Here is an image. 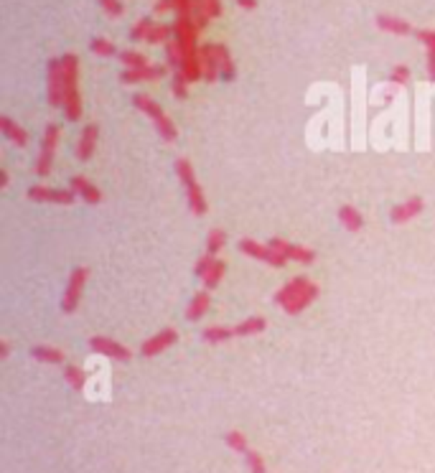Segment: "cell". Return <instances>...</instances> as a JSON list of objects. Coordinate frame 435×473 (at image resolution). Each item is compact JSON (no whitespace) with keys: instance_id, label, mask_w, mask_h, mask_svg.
I'll list each match as a JSON object with an SVG mask.
<instances>
[{"instance_id":"29","label":"cell","mask_w":435,"mask_h":473,"mask_svg":"<svg viewBox=\"0 0 435 473\" xmlns=\"http://www.w3.org/2000/svg\"><path fill=\"white\" fill-rule=\"evenodd\" d=\"M117 59H120V64H123L125 69H142V66H148V56L142 54V51H133V49L120 51Z\"/></svg>"},{"instance_id":"44","label":"cell","mask_w":435,"mask_h":473,"mask_svg":"<svg viewBox=\"0 0 435 473\" xmlns=\"http://www.w3.org/2000/svg\"><path fill=\"white\" fill-rule=\"evenodd\" d=\"M169 10H176V0H156V5H153V13H169Z\"/></svg>"},{"instance_id":"47","label":"cell","mask_w":435,"mask_h":473,"mask_svg":"<svg viewBox=\"0 0 435 473\" xmlns=\"http://www.w3.org/2000/svg\"><path fill=\"white\" fill-rule=\"evenodd\" d=\"M8 354H10L8 341H0V359H8Z\"/></svg>"},{"instance_id":"42","label":"cell","mask_w":435,"mask_h":473,"mask_svg":"<svg viewBox=\"0 0 435 473\" xmlns=\"http://www.w3.org/2000/svg\"><path fill=\"white\" fill-rule=\"evenodd\" d=\"M415 38H418L425 49H435V31L433 28H418V31H415Z\"/></svg>"},{"instance_id":"28","label":"cell","mask_w":435,"mask_h":473,"mask_svg":"<svg viewBox=\"0 0 435 473\" xmlns=\"http://www.w3.org/2000/svg\"><path fill=\"white\" fill-rule=\"evenodd\" d=\"M191 21H194V26L199 28V31L209 26V21H212V13H209V5H206V0H191Z\"/></svg>"},{"instance_id":"21","label":"cell","mask_w":435,"mask_h":473,"mask_svg":"<svg viewBox=\"0 0 435 473\" xmlns=\"http://www.w3.org/2000/svg\"><path fill=\"white\" fill-rule=\"evenodd\" d=\"M0 133L5 135L10 143H16L18 148H26V145H28V133L21 125H18L16 120H10L8 115L0 117Z\"/></svg>"},{"instance_id":"46","label":"cell","mask_w":435,"mask_h":473,"mask_svg":"<svg viewBox=\"0 0 435 473\" xmlns=\"http://www.w3.org/2000/svg\"><path fill=\"white\" fill-rule=\"evenodd\" d=\"M237 5L245 10H255L258 8V0H237Z\"/></svg>"},{"instance_id":"3","label":"cell","mask_w":435,"mask_h":473,"mask_svg":"<svg viewBox=\"0 0 435 473\" xmlns=\"http://www.w3.org/2000/svg\"><path fill=\"white\" fill-rule=\"evenodd\" d=\"M133 107L140 110L142 115L151 117V123L156 125V133L166 140V143H173L178 138V130L176 125H173V120H171L166 112H163V107H160L158 102L153 97H148V94H142V92H135L133 94Z\"/></svg>"},{"instance_id":"5","label":"cell","mask_w":435,"mask_h":473,"mask_svg":"<svg viewBox=\"0 0 435 473\" xmlns=\"http://www.w3.org/2000/svg\"><path fill=\"white\" fill-rule=\"evenodd\" d=\"M46 99L51 107H64V62L51 56L46 62Z\"/></svg>"},{"instance_id":"39","label":"cell","mask_w":435,"mask_h":473,"mask_svg":"<svg viewBox=\"0 0 435 473\" xmlns=\"http://www.w3.org/2000/svg\"><path fill=\"white\" fill-rule=\"evenodd\" d=\"M245 463H247L249 473H267L265 458H262L258 450H252V448H249L247 453H245Z\"/></svg>"},{"instance_id":"22","label":"cell","mask_w":435,"mask_h":473,"mask_svg":"<svg viewBox=\"0 0 435 473\" xmlns=\"http://www.w3.org/2000/svg\"><path fill=\"white\" fill-rule=\"evenodd\" d=\"M209 305H212V295H209V290H199V293L191 298V303H188L186 318L191 323L201 321V318H204V313L209 311Z\"/></svg>"},{"instance_id":"8","label":"cell","mask_w":435,"mask_h":473,"mask_svg":"<svg viewBox=\"0 0 435 473\" xmlns=\"http://www.w3.org/2000/svg\"><path fill=\"white\" fill-rule=\"evenodd\" d=\"M28 199L36 204H56V206H71L77 201V194L71 188H53L44 183H34L28 188Z\"/></svg>"},{"instance_id":"25","label":"cell","mask_w":435,"mask_h":473,"mask_svg":"<svg viewBox=\"0 0 435 473\" xmlns=\"http://www.w3.org/2000/svg\"><path fill=\"white\" fill-rule=\"evenodd\" d=\"M31 359L41 361V364H64V351L62 348H53V346H46V344H36L31 346Z\"/></svg>"},{"instance_id":"11","label":"cell","mask_w":435,"mask_h":473,"mask_svg":"<svg viewBox=\"0 0 435 473\" xmlns=\"http://www.w3.org/2000/svg\"><path fill=\"white\" fill-rule=\"evenodd\" d=\"M176 341H178V331L171 329V326H166V329H160L158 333H153L151 339L142 341V344H140V357L142 359L158 357V354H163L166 348L173 346Z\"/></svg>"},{"instance_id":"30","label":"cell","mask_w":435,"mask_h":473,"mask_svg":"<svg viewBox=\"0 0 435 473\" xmlns=\"http://www.w3.org/2000/svg\"><path fill=\"white\" fill-rule=\"evenodd\" d=\"M89 51L92 54L102 56V59H110V56H117L120 51H117V46L110 41V38H102V36H95L92 41H89Z\"/></svg>"},{"instance_id":"7","label":"cell","mask_w":435,"mask_h":473,"mask_svg":"<svg viewBox=\"0 0 435 473\" xmlns=\"http://www.w3.org/2000/svg\"><path fill=\"white\" fill-rule=\"evenodd\" d=\"M89 277V268H74L69 275V283L64 287L62 295V313H74L82 303V293H84V285H87Z\"/></svg>"},{"instance_id":"15","label":"cell","mask_w":435,"mask_h":473,"mask_svg":"<svg viewBox=\"0 0 435 473\" xmlns=\"http://www.w3.org/2000/svg\"><path fill=\"white\" fill-rule=\"evenodd\" d=\"M199 62H201V74L204 81L219 79V59H216V44H201L199 46Z\"/></svg>"},{"instance_id":"1","label":"cell","mask_w":435,"mask_h":473,"mask_svg":"<svg viewBox=\"0 0 435 473\" xmlns=\"http://www.w3.org/2000/svg\"><path fill=\"white\" fill-rule=\"evenodd\" d=\"M64 117L69 123L82 120V94H79V56L64 54Z\"/></svg>"},{"instance_id":"40","label":"cell","mask_w":435,"mask_h":473,"mask_svg":"<svg viewBox=\"0 0 435 473\" xmlns=\"http://www.w3.org/2000/svg\"><path fill=\"white\" fill-rule=\"evenodd\" d=\"M410 66H405V64H397L395 69L390 72V81L392 84H400V87H408V81H410Z\"/></svg>"},{"instance_id":"4","label":"cell","mask_w":435,"mask_h":473,"mask_svg":"<svg viewBox=\"0 0 435 473\" xmlns=\"http://www.w3.org/2000/svg\"><path fill=\"white\" fill-rule=\"evenodd\" d=\"M59 133L62 127L56 123H49L41 133V145H38V158H36V176L46 179L51 173L53 166V153H56V145H59Z\"/></svg>"},{"instance_id":"26","label":"cell","mask_w":435,"mask_h":473,"mask_svg":"<svg viewBox=\"0 0 435 473\" xmlns=\"http://www.w3.org/2000/svg\"><path fill=\"white\" fill-rule=\"evenodd\" d=\"M229 339H237V336H234V329H229V326H206V329L201 331V341H204V344H212V346L224 344V341H229Z\"/></svg>"},{"instance_id":"19","label":"cell","mask_w":435,"mask_h":473,"mask_svg":"<svg viewBox=\"0 0 435 473\" xmlns=\"http://www.w3.org/2000/svg\"><path fill=\"white\" fill-rule=\"evenodd\" d=\"M338 222H341V227L347 229V232H362L364 229V214L356 209V206L351 204H344L338 206Z\"/></svg>"},{"instance_id":"48","label":"cell","mask_w":435,"mask_h":473,"mask_svg":"<svg viewBox=\"0 0 435 473\" xmlns=\"http://www.w3.org/2000/svg\"><path fill=\"white\" fill-rule=\"evenodd\" d=\"M8 186V170H0V188Z\"/></svg>"},{"instance_id":"34","label":"cell","mask_w":435,"mask_h":473,"mask_svg":"<svg viewBox=\"0 0 435 473\" xmlns=\"http://www.w3.org/2000/svg\"><path fill=\"white\" fill-rule=\"evenodd\" d=\"M224 272H227V265H224L222 259H216L214 262V268L209 270V275L204 277V290H216V287L222 285V280H224Z\"/></svg>"},{"instance_id":"17","label":"cell","mask_w":435,"mask_h":473,"mask_svg":"<svg viewBox=\"0 0 435 473\" xmlns=\"http://www.w3.org/2000/svg\"><path fill=\"white\" fill-rule=\"evenodd\" d=\"M374 23H377L380 31H384V34H395V36H410V34H415V28L410 26L408 21L397 18V16H390V13H377Z\"/></svg>"},{"instance_id":"37","label":"cell","mask_w":435,"mask_h":473,"mask_svg":"<svg viewBox=\"0 0 435 473\" xmlns=\"http://www.w3.org/2000/svg\"><path fill=\"white\" fill-rule=\"evenodd\" d=\"M214 262H216V255H212V252H204L201 257L196 259V265H194V275L199 277V280H204V277L209 275V270L214 268Z\"/></svg>"},{"instance_id":"14","label":"cell","mask_w":435,"mask_h":473,"mask_svg":"<svg viewBox=\"0 0 435 473\" xmlns=\"http://www.w3.org/2000/svg\"><path fill=\"white\" fill-rule=\"evenodd\" d=\"M69 188L77 194V199H82V201H84V204H89V206L102 204V191H99V188L95 186L89 179H84V176H71Z\"/></svg>"},{"instance_id":"23","label":"cell","mask_w":435,"mask_h":473,"mask_svg":"<svg viewBox=\"0 0 435 473\" xmlns=\"http://www.w3.org/2000/svg\"><path fill=\"white\" fill-rule=\"evenodd\" d=\"M216 59H219V79L222 81H234L237 79V66L232 59L229 49L224 44H216Z\"/></svg>"},{"instance_id":"20","label":"cell","mask_w":435,"mask_h":473,"mask_svg":"<svg viewBox=\"0 0 435 473\" xmlns=\"http://www.w3.org/2000/svg\"><path fill=\"white\" fill-rule=\"evenodd\" d=\"M319 293H321V287L316 285V283H308V285L301 290V295H298L290 305H285L283 311L288 313V316H298V313H303L308 305L313 303V301H316V298H319Z\"/></svg>"},{"instance_id":"9","label":"cell","mask_w":435,"mask_h":473,"mask_svg":"<svg viewBox=\"0 0 435 473\" xmlns=\"http://www.w3.org/2000/svg\"><path fill=\"white\" fill-rule=\"evenodd\" d=\"M89 348H92L95 354H99V357H107V359H112V361H123V364H127V361L133 359V351H130V348L123 346L120 341L107 339V336H92V339H89Z\"/></svg>"},{"instance_id":"6","label":"cell","mask_w":435,"mask_h":473,"mask_svg":"<svg viewBox=\"0 0 435 473\" xmlns=\"http://www.w3.org/2000/svg\"><path fill=\"white\" fill-rule=\"evenodd\" d=\"M237 250H240L242 255H247V257L258 259V262H265L270 268H285V262H288V259H285L277 250H273L270 244H262V242L249 240V237L237 242Z\"/></svg>"},{"instance_id":"41","label":"cell","mask_w":435,"mask_h":473,"mask_svg":"<svg viewBox=\"0 0 435 473\" xmlns=\"http://www.w3.org/2000/svg\"><path fill=\"white\" fill-rule=\"evenodd\" d=\"M99 5H102V10H105L107 16H112V18H117V16H123V3L120 0H97Z\"/></svg>"},{"instance_id":"31","label":"cell","mask_w":435,"mask_h":473,"mask_svg":"<svg viewBox=\"0 0 435 473\" xmlns=\"http://www.w3.org/2000/svg\"><path fill=\"white\" fill-rule=\"evenodd\" d=\"M173 23H156L151 31V36H148V44L158 46V44H169V41H173Z\"/></svg>"},{"instance_id":"24","label":"cell","mask_w":435,"mask_h":473,"mask_svg":"<svg viewBox=\"0 0 435 473\" xmlns=\"http://www.w3.org/2000/svg\"><path fill=\"white\" fill-rule=\"evenodd\" d=\"M232 329H234V336H237V339L258 336V333H262V331L267 329V318H262V316H249V318H245V321L237 323V326H232Z\"/></svg>"},{"instance_id":"16","label":"cell","mask_w":435,"mask_h":473,"mask_svg":"<svg viewBox=\"0 0 435 473\" xmlns=\"http://www.w3.org/2000/svg\"><path fill=\"white\" fill-rule=\"evenodd\" d=\"M97 140H99L97 123H89V125L82 127L79 143H77V158H79V161H89L92 153H95V148H97Z\"/></svg>"},{"instance_id":"33","label":"cell","mask_w":435,"mask_h":473,"mask_svg":"<svg viewBox=\"0 0 435 473\" xmlns=\"http://www.w3.org/2000/svg\"><path fill=\"white\" fill-rule=\"evenodd\" d=\"M163 51H166V64H169L171 72H181V66H184V51H181V46L176 41H169V44L163 46Z\"/></svg>"},{"instance_id":"36","label":"cell","mask_w":435,"mask_h":473,"mask_svg":"<svg viewBox=\"0 0 435 473\" xmlns=\"http://www.w3.org/2000/svg\"><path fill=\"white\" fill-rule=\"evenodd\" d=\"M224 443L234 450V453H247L249 450V443H247V437H245V433H240V430H229L227 435H224Z\"/></svg>"},{"instance_id":"10","label":"cell","mask_w":435,"mask_h":473,"mask_svg":"<svg viewBox=\"0 0 435 473\" xmlns=\"http://www.w3.org/2000/svg\"><path fill=\"white\" fill-rule=\"evenodd\" d=\"M273 250H277L288 262H301V265H313L316 262V252L311 247H301V244H293V242L283 240V237H273L267 242Z\"/></svg>"},{"instance_id":"12","label":"cell","mask_w":435,"mask_h":473,"mask_svg":"<svg viewBox=\"0 0 435 473\" xmlns=\"http://www.w3.org/2000/svg\"><path fill=\"white\" fill-rule=\"evenodd\" d=\"M169 64H148L142 69H125L120 72V84H140V81H156L169 74Z\"/></svg>"},{"instance_id":"32","label":"cell","mask_w":435,"mask_h":473,"mask_svg":"<svg viewBox=\"0 0 435 473\" xmlns=\"http://www.w3.org/2000/svg\"><path fill=\"white\" fill-rule=\"evenodd\" d=\"M153 18L151 16H142L138 23H135L133 28H130V41L133 44H140V41H148V36H151V31H153Z\"/></svg>"},{"instance_id":"35","label":"cell","mask_w":435,"mask_h":473,"mask_svg":"<svg viewBox=\"0 0 435 473\" xmlns=\"http://www.w3.org/2000/svg\"><path fill=\"white\" fill-rule=\"evenodd\" d=\"M224 244H227V232H224V229H219V227H214L212 232L206 234V252L219 255V252L224 250Z\"/></svg>"},{"instance_id":"45","label":"cell","mask_w":435,"mask_h":473,"mask_svg":"<svg viewBox=\"0 0 435 473\" xmlns=\"http://www.w3.org/2000/svg\"><path fill=\"white\" fill-rule=\"evenodd\" d=\"M206 5H209V13H212V18H219V16L224 13L222 0H206Z\"/></svg>"},{"instance_id":"43","label":"cell","mask_w":435,"mask_h":473,"mask_svg":"<svg viewBox=\"0 0 435 473\" xmlns=\"http://www.w3.org/2000/svg\"><path fill=\"white\" fill-rule=\"evenodd\" d=\"M425 69H427V79L435 81V49H425Z\"/></svg>"},{"instance_id":"27","label":"cell","mask_w":435,"mask_h":473,"mask_svg":"<svg viewBox=\"0 0 435 473\" xmlns=\"http://www.w3.org/2000/svg\"><path fill=\"white\" fill-rule=\"evenodd\" d=\"M64 379H66V384H69L74 392H82V389L87 387V372L77 364L64 366Z\"/></svg>"},{"instance_id":"13","label":"cell","mask_w":435,"mask_h":473,"mask_svg":"<svg viewBox=\"0 0 435 473\" xmlns=\"http://www.w3.org/2000/svg\"><path fill=\"white\" fill-rule=\"evenodd\" d=\"M423 212H425V199L410 196V199H405V201H400V204L392 206L390 222L392 224H408V222H412L415 216L423 214Z\"/></svg>"},{"instance_id":"18","label":"cell","mask_w":435,"mask_h":473,"mask_svg":"<svg viewBox=\"0 0 435 473\" xmlns=\"http://www.w3.org/2000/svg\"><path fill=\"white\" fill-rule=\"evenodd\" d=\"M308 283H311V280H308L306 275H298V277H293V280H288V283H285V285L275 293V305H280V308L290 305Z\"/></svg>"},{"instance_id":"38","label":"cell","mask_w":435,"mask_h":473,"mask_svg":"<svg viewBox=\"0 0 435 473\" xmlns=\"http://www.w3.org/2000/svg\"><path fill=\"white\" fill-rule=\"evenodd\" d=\"M171 92L176 99H186L188 97V79L184 77V72H173V79H171Z\"/></svg>"},{"instance_id":"2","label":"cell","mask_w":435,"mask_h":473,"mask_svg":"<svg viewBox=\"0 0 435 473\" xmlns=\"http://www.w3.org/2000/svg\"><path fill=\"white\" fill-rule=\"evenodd\" d=\"M173 168H176V176H178V181H181V186H184L186 204H188V209H191V214L204 216L206 212H209V204H206L204 188H201V183L196 181V173H194L191 161H188V158H176Z\"/></svg>"}]
</instances>
